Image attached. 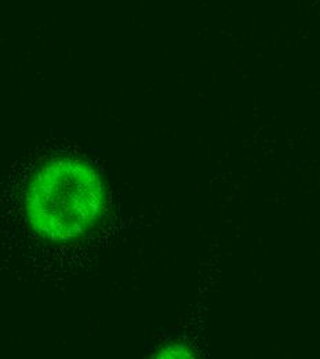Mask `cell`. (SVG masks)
Wrapping results in <instances>:
<instances>
[{"label":"cell","instance_id":"obj_1","mask_svg":"<svg viewBox=\"0 0 320 359\" xmlns=\"http://www.w3.org/2000/svg\"><path fill=\"white\" fill-rule=\"evenodd\" d=\"M105 188L89 163L58 158L29 181L25 213L32 229L50 242H72L97 224L105 209Z\"/></svg>","mask_w":320,"mask_h":359}]
</instances>
